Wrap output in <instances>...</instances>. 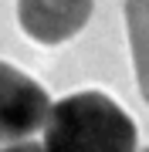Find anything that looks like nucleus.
<instances>
[{
	"instance_id": "f257e3e1",
	"label": "nucleus",
	"mask_w": 149,
	"mask_h": 152,
	"mask_svg": "<svg viewBox=\"0 0 149 152\" xmlns=\"http://www.w3.org/2000/svg\"><path fill=\"white\" fill-rule=\"evenodd\" d=\"M41 152H139L136 122L105 91H75L51 105Z\"/></svg>"
},
{
	"instance_id": "f03ea898",
	"label": "nucleus",
	"mask_w": 149,
	"mask_h": 152,
	"mask_svg": "<svg viewBox=\"0 0 149 152\" xmlns=\"http://www.w3.org/2000/svg\"><path fill=\"white\" fill-rule=\"evenodd\" d=\"M48 91L21 68L0 61V145L34 139L48 122Z\"/></svg>"
},
{
	"instance_id": "7ed1b4c3",
	"label": "nucleus",
	"mask_w": 149,
	"mask_h": 152,
	"mask_svg": "<svg viewBox=\"0 0 149 152\" xmlns=\"http://www.w3.org/2000/svg\"><path fill=\"white\" fill-rule=\"evenodd\" d=\"M95 0H17V24L37 44H65L88 24Z\"/></svg>"
},
{
	"instance_id": "20e7f679",
	"label": "nucleus",
	"mask_w": 149,
	"mask_h": 152,
	"mask_svg": "<svg viewBox=\"0 0 149 152\" xmlns=\"http://www.w3.org/2000/svg\"><path fill=\"white\" fill-rule=\"evenodd\" d=\"M126 31H129L139 91L149 102V0H126Z\"/></svg>"
},
{
	"instance_id": "39448f33",
	"label": "nucleus",
	"mask_w": 149,
	"mask_h": 152,
	"mask_svg": "<svg viewBox=\"0 0 149 152\" xmlns=\"http://www.w3.org/2000/svg\"><path fill=\"white\" fill-rule=\"evenodd\" d=\"M0 152H41V142H34V139L10 142V145H0Z\"/></svg>"
},
{
	"instance_id": "423d86ee",
	"label": "nucleus",
	"mask_w": 149,
	"mask_h": 152,
	"mask_svg": "<svg viewBox=\"0 0 149 152\" xmlns=\"http://www.w3.org/2000/svg\"><path fill=\"white\" fill-rule=\"evenodd\" d=\"M142 152H149V149H142Z\"/></svg>"
}]
</instances>
